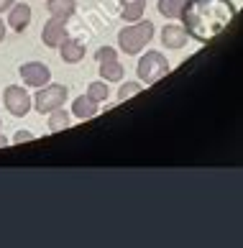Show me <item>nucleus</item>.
Masks as SVG:
<instances>
[{"instance_id": "10", "label": "nucleus", "mask_w": 243, "mask_h": 248, "mask_svg": "<svg viewBox=\"0 0 243 248\" xmlns=\"http://www.w3.org/2000/svg\"><path fill=\"white\" fill-rule=\"evenodd\" d=\"M162 44L166 49H182L184 44H187V31H184V26H164L162 29Z\"/></svg>"}, {"instance_id": "2", "label": "nucleus", "mask_w": 243, "mask_h": 248, "mask_svg": "<svg viewBox=\"0 0 243 248\" xmlns=\"http://www.w3.org/2000/svg\"><path fill=\"white\" fill-rule=\"evenodd\" d=\"M154 23L151 21H136V23H130L126 26V29H120L118 31V46L120 51H126L130 54V57H136V54H141L146 49V44L154 39Z\"/></svg>"}, {"instance_id": "23", "label": "nucleus", "mask_w": 243, "mask_h": 248, "mask_svg": "<svg viewBox=\"0 0 243 248\" xmlns=\"http://www.w3.org/2000/svg\"><path fill=\"white\" fill-rule=\"evenodd\" d=\"M8 141H5V136H3V125H0V146H5Z\"/></svg>"}, {"instance_id": "4", "label": "nucleus", "mask_w": 243, "mask_h": 248, "mask_svg": "<svg viewBox=\"0 0 243 248\" xmlns=\"http://www.w3.org/2000/svg\"><path fill=\"white\" fill-rule=\"evenodd\" d=\"M64 100H67V87L64 85H44L39 87V93L33 97V108L39 110V113H51V110L57 108H64Z\"/></svg>"}, {"instance_id": "1", "label": "nucleus", "mask_w": 243, "mask_h": 248, "mask_svg": "<svg viewBox=\"0 0 243 248\" xmlns=\"http://www.w3.org/2000/svg\"><path fill=\"white\" fill-rule=\"evenodd\" d=\"M187 36L197 41H210L223 33L236 18V5L230 0H187L182 11Z\"/></svg>"}, {"instance_id": "21", "label": "nucleus", "mask_w": 243, "mask_h": 248, "mask_svg": "<svg viewBox=\"0 0 243 248\" xmlns=\"http://www.w3.org/2000/svg\"><path fill=\"white\" fill-rule=\"evenodd\" d=\"M13 3H16V0H0V13H3V11H11Z\"/></svg>"}, {"instance_id": "13", "label": "nucleus", "mask_w": 243, "mask_h": 248, "mask_svg": "<svg viewBox=\"0 0 243 248\" xmlns=\"http://www.w3.org/2000/svg\"><path fill=\"white\" fill-rule=\"evenodd\" d=\"M123 64H120L118 59H105V62H100V77L105 79V82H120L123 79Z\"/></svg>"}, {"instance_id": "17", "label": "nucleus", "mask_w": 243, "mask_h": 248, "mask_svg": "<svg viewBox=\"0 0 243 248\" xmlns=\"http://www.w3.org/2000/svg\"><path fill=\"white\" fill-rule=\"evenodd\" d=\"M87 95L92 100H97V103H105L108 95H110V90H108V82L102 79V82H90V87H87Z\"/></svg>"}, {"instance_id": "3", "label": "nucleus", "mask_w": 243, "mask_h": 248, "mask_svg": "<svg viewBox=\"0 0 243 248\" xmlns=\"http://www.w3.org/2000/svg\"><path fill=\"white\" fill-rule=\"evenodd\" d=\"M169 69H172L169 59H166L162 51H146L136 64V75L141 82H146V85H154V82H159L162 77H166Z\"/></svg>"}, {"instance_id": "20", "label": "nucleus", "mask_w": 243, "mask_h": 248, "mask_svg": "<svg viewBox=\"0 0 243 248\" xmlns=\"http://www.w3.org/2000/svg\"><path fill=\"white\" fill-rule=\"evenodd\" d=\"M23 141H33V133L31 131H18L13 136V143H23Z\"/></svg>"}, {"instance_id": "9", "label": "nucleus", "mask_w": 243, "mask_h": 248, "mask_svg": "<svg viewBox=\"0 0 243 248\" xmlns=\"http://www.w3.org/2000/svg\"><path fill=\"white\" fill-rule=\"evenodd\" d=\"M59 54H62V62L67 64H77L85 59V44L80 39H64L59 44Z\"/></svg>"}, {"instance_id": "8", "label": "nucleus", "mask_w": 243, "mask_h": 248, "mask_svg": "<svg viewBox=\"0 0 243 248\" xmlns=\"http://www.w3.org/2000/svg\"><path fill=\"white\" fill-rule=\"evenodd\" d=\"M8 23H11V29L13 31H26L29 29V23H31V5H26V3H13V8L8 11Z\"/></svg>"}, {"instance_id": "14", "label": "nucleus", "mask_w": 243, "mask_h": 248, "mask_svg": "<svg viewBox=\"0 0 243 248\" xmlns=\"http://www.w3.org/2000/svg\"><path fill=\"white\" fill-rule=\"evenodd\" d=\"M146 11V0H126L123 5V21H141Z\"/></svg>"}, {"instance_id": "16", "label": "nucleus", "mask_w": 243, "mask_h": 248, "mask_svg": "<svg viewBox=\"0 0 243 248\" xmlns=\"http://www.w3.org/2000/svg\"><path fill=\"white\" fill-rule=\"evenodd\" d=\"M67 125H69V113H67V110H64V108L51 110V113H49V131L51 133H59Z\"/></svg>"}, {"instance_id": "19", "label": "nucleus", "mask_w": 243, "mask_h": 248, "mask_svg": "<svg viewBox=\"0 0 243 248\" xmlns=\"http://www.w3.org/2000/svg\"><path fill=\"white\" fill-rule=\"evenodd\" d=\"M95 59L97 62H105V59H118V51L113 46H100L97 54H95Z\"/></svg>"}, {"instance_id": "15", "label": "nucleus", "mask_w": 243, "mask_h": 248, "mask_svg": "<svg viewBox=\"0 0 243 248\" xmlns=\"http://www.w3.org/2000/svg\"><path fill=\"white\" fill-rule=\"evenodd\" d=\"M184 3L187 0H159L156 8H159V13L166 16V18H179L182 11H184Z\"/></svg>"}, {"instance_id": "11", "label": "nucleus", "mask_w": 243, "mask_h": 248, "mask_svg": "<svg viewBox=\"0 0 243 248\" xmlns=\"http://www.w3.org/2000/svg\"><path fill=\"white\" fill-rule=\"evenodd\" d=\"M97 100H92L90 95H80L77 100L72 103V115L80 118V121H90V118L97 115Z\"/></svg>"}, {"instance_id": "7", "label": "nucleus", "mask_w": 243, "mask_h": 248, "mask_svg": "<svg viewBox=\"0 0 243 248\" xmlns=\"http://www.w3.org/2000/svg\"><path fill=\"white\" fill-rule=\"evenodd\" d=\"M41 39L49 49H59V44L67 39V21L62 18H51V21L44 23V31H41Z\"/></svg>"}, {"instance_id": "12", "label": "nucleus", "mask_w": 243, "mask_h": 248, "mask_svg": "<svg viewBox=\"0 0 243 248\" xmlns=\"http://www.w3.org/2000/svg\"><path fill=\"white\" fill-rule=\"evenodd\" d=\"M46 11L51 18H62V21H69L77 11V3L74 0H46Z\"/></svg>"}, {"instance_id": "22", "label": "nucleus", "mask_w": 243, "mask_h": 248, "mask_svg": "<svg viewBox=\"0 0 243 248\" xmlns=\"http://www.w3.org/2000/svg\"><path fill=\"white\" fill-rule=\"evenodd\" d=\"M0 41H5V21L0 18Z\"/></svg>"}, {"instance_id": "6", "label": "nucleus", "mask_w": 243, "mask_h": 248, "mask_svg": "<svg viewBox=\"0 0 243 248\" xmlns=\"http://www.w3.org/2000/svg\"><path fill=\"white\" fill-rule=\"evenodd\" d=\"M18 75H21V79L29 87H44V85H49V82H51V69L46 67V64H41V62H26V64H21Z\"/></svg>"}, {"instance_id": "5", "label": "nucleus", "mask_w": 243, "mask_h": 248, "mask_svg": "<svg viewBox=\"0 0 243 248\" xmlns=\"http://www.w3.org/2000/svg\"><path fill=\"white\" fill-rule=\"evenodd\" d=\"M3 103H5V110H8V113L16 115V118L29 115V110L33 108V100H31V95L26 93L23 87H18V85L5 87V93H3Z\"/></svg>"}, {"instance_id": "18", "label": "nucleus", "mask_w": 243, "mask_h": 248, "mask_svg": "<svg viewBox=\"0 0 243 248\" xmlns=\"http://www.w3.org/2000/svg\"><path fill=\"white\" fill-rule=\"evenodd\" d=\"M141 82H123V85L118 87V100H128V97H133L141 93Z\"/></svg>"}]
</instances>
